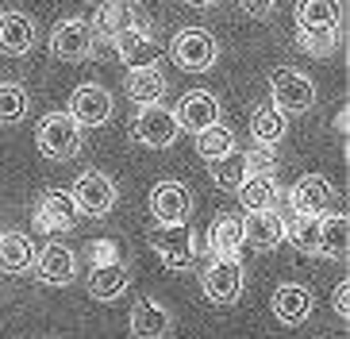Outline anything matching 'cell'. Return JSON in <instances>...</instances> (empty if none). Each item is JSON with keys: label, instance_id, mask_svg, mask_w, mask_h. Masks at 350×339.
Instances as JSON below:
<instances>
[{"label": "cell", "instance_id": "37", "mask_svg": "<svg viewBox=\"0 0 350 339\" xmlns=\"http://www.w3.org/2000/svg\"><path fill=\"white\" fill-rule=\"evenodd\" d=\"M185 4H193V8H208V4H216V0H185Z\"/></svg>", "mask_w": 350, "mask_h": 339}, {"label": "cell", "instance_id": "28", "mask_svg": "<svg viewBox=\"0 0 350 339\" xmlns=\"http://www.w3.org/2000/svg\"><path fill=\"white\" fill-rule=\"evenodd\" d=\"M339 0H300L297 4V31L312 27H339Z\"/></svg>", "mask_w": 350, "mask_h": 339}, {"label": "cell", "instance_id": "11", "mask_svg": "<svg viewBox=\"0 0 350 339\" xmlns=\"http://www.w3.org/2000/svg\"><path fill=\"white\" fill-rule=\"evenodd\" d=\"M96 39L89 20H62L58 27L51 31V54L58 62H85L93 54Z\"/></svg>", "mask_w": 350, "mask_h": 339}, {"label": "cell", "instance_id": "31", "mask_svg": "<svg viewBox=\"0 0 350 339\" xmlns=\"http://www.w3.org/2000/svg\"><path fill=\"white\" fill-rule=\"evenodd\" d=\"M247 177H250V170H247V154L243 151H231V154H224V158L212 162V181L219 189H239Z\"/></svg>", "mask_w": 350, "mask_h": 339}, {"label": "cell", "instance_id": "8", "mask_svg": "<svg viewBox=\"0 0 350 339\" xmlns=\"http://www.w3.org/2000/svg\"><path fill=\"white\" fill-rule=\"evenodd\" d=\"M150 216H154L158 227L189 224V216H193V193L181 181H158L150 189Z\"/></svg>", "mask_w": 350, "mask_h": 339}, {"label": "cell", "instance_id": "13", "mask_svg": "<svg viewBox=\"0 0 350 339\" xmlns=\"http://www.w3.org/2000/svg\"><path fill=\"white\" fill-rule=\"evenodd\" d=\"M70 116L77 120V127H100L112 120V92L104 85H77L70 92Z\"/></svg>", "mask_w": 350, "mask_h": 339}, {"label": "cell", "instance_id": "2", "mask_svg": "<svg viewBox=\"0 0 350 339\" xmlns=\"http://www.w3.org/2000/svg\"><path fill=\"white\" fill-rule=\"evenodd\" d=\"M35 143L39 151L51 158V162H70L73 154L81 151V127L70 112H51L42 116L39 131H35Z\"/></svg>", "mask_w": 350, "mask_h": 339}, {"label": "cell", "instance_id": "25", "mask_svg": "<svg viewBox=\"0 0 350 339\" xmlns=\"http://www.w3.org/2000/svg\"><path fill=\"white\" fill-rule=\"evenodd\" d=\"M239 193V205L247 208V212H262V208H278V201H281V189H278V181L273 177H266V174H250L247 181L235 189Z\"/></svg>", "mask_w": 350, "mask_h": 339}, {"label": "cell", "instance_id": "34", "mask_svg": "<svg viewBox=\"0 0 350 339\" xmlns=\"http://www.w3.org/2000/svg\"><path fill=\"white\" fill-rule=\"evenodd\" d=\"M247 170L250 174L273 177V170H278V154H273V147H258L254 143V151H247Z\"/></svg>", "mask_w": 350, "mask_h": 339}, {"label": "cell", "instance_id": "24", "mask_svg": "<svg viewBox=\"0 0 350 339\" xmlns=\"http://www.w3.org/2000/svg\"><path fill=\"white\" fill-rule=\"evenodd\" d=\"M127 97H131L139 108L146 104H162L165 97V77L158 66H143V70H127Z\"/></svg>", "mask_w": 350, "mask_h": 339}, {"label": "cell", "instance_id": "5", "mask_svg": "<svg viewBox=\"0 0 350 339\" xmlns=\"http://www.w3.org/2000/svg\"><path fill=\"white\" fill-rule=\"evenodd\" d=\"M70 201H73V208H77V216L100 220V216H108L116 208V181L108 174H100V170H89V174H81L73 181Z\"/></svg>", "mask_w": 350, "mask_h": 339}, {"label": "cell", "instance_id": "17", "mask_svg": "<svg viewBox=\"0 0 350 339\" xmlns=\"http://www.w3.org/2000/svg\"><path fill=\"white\" fill-rule=\"evenodd\" d=\"M243 239L254 251H273L285 239V216L278 208H262V212H247L243 220Z\"/></svg>", "mask_w": 350, "mask_h": 339}, {"label": "cell", "instance_id": "3", "mask_svg": "<svg viewBox=\"0 0 350 339\" xmlns=\"http://www.w3.org/2000/svg\"><path fill=\"white\" fill-rule=\"evenodd\" d=\"M170 54H174V62L181 66V70L189 73H204L216 66L219 58V47H216V35L204 27H185L177 31L174 42H170Z\"/></svg>", "mask_w": 350, "mask_h": 339}, {"label": "cell", "instance_id": "15", "mask_svg": "<svg viewBox=\"0 0 350 339\" xmlns=\"http://www.w3.org/2000/svg\"><path fill=\"white\" fill-rule=\"evenodd\" d=\"M177 120L170 108H162V104H146L143 112L135 116V139L143 147H154V151H162V147H170L177 139Z\"/></svg>", "mask_w": 350, "mask_h": 339}, {"label": "cell", "instance_id": "23", "mask_svg": "<svg viewBox=\"0 0 350 339\" xmlns=\"http://www.w3.org/2000/svg\"><path fill=\"white\" fill-rule=\"evenodd\" d=\"M350 251V224L342 212H323L319 216V255L331 262H342Z\"/></svg>", "mask_w": 350, "mask_h": 339}, {"label": "cell", "instance_id": "32", "mask_svg": "<svg viewBox=\"0 0 350 339\" xmlns=\"http://www.w3.org/2000/svg\"><path fill=\"white\" fill-rule=\"evenodd\" d=\"M27 108H31V97H27L23 85L16 81L0 85V123H20L27 116Z\"/></svg>", "mask_w": 350, "mask_h": 339}, {"label": "cell", "instance_id": "9", "mask_svg": "<svg viewBox=\"0 0 350 339\" xmlns=\"http://www.w3.org/2000/svg\"><path fill=\"white\" fill-rule=\"evenodd\" d=\"M146 243L162 255V262L170 270H189L193 266V258H196V236L189 231V224L154 227V231L146 236Z\"/></svg>", "mask_w": 350, "mask_h": 339}, {"label": "cell", "instance_id": "33", "mask_svg": "<svg viewBox=\"0 0 350 339\" xmlns=\"http://www.w3.org/2000/svg\"><path fill=\"white\" fill-rule=\"evenodd\" d=\"M297 47L304 54H319L327 58L339 47V27H312V31H297Z\"/></svg>", "mask_w": 350, "mask_h": 339}, {"label": "cell", "instance_id": "18", "mask_svg": "<svg viewBox=\"0 0 350 339\" xmlns=\"http://www.w3.org/2000/svg\"><path fill=\"white\" fill-rule=\"evenodd\" d=\"M131 336L135 339H165L170 336V308L165 305H158V301H150V297H139L131 305Z\"/></svg>", "mask_w": 350, "mask_h": 339}, {"label": "cell", "instance_id": "20", "mask_svg": "<svg viewBox=\"0 0 350 339\" xmlns=\"http://www.w3.org/2000/svg\"><path fill=\"white\" fill-rule=\"evenodd\" d=\"M312 312V293L308 286H300V281H285V286H278V293H273V316L281 320V324H304Z\"/></svg>", "mask_w": 350, "mask_h": 339}, {"label": "cell", "instance_id": "22", "mask_svg": "<svg viewBox=\"0 0 350 339\" xmlns=\"http://www.w3.org/2000/svg\"><path fill=\"white\" fill-rule=\"evenodd\" d=\"M127 286H131V270H127L124 262H100V266L89 274V297H93V301L124 297Z\"/></svg>", "mask_w": 350, "mask_h": 339}, {"label": "cell", "instance_id": "12", "mask_svg": "<svg viewBox=\"0 0 350 339\" xmlns=\"http://www.w3.org/2000/svg\"><path fill=\"white\" fill-rule=\"evenodd\" d=\"M288 205H293L297 216H316L319 220V216L331 212V205H335V185L323 174H304L288 189Z\"/></svg>", "mask_w": 350, "mask_h": 339}, {"label": "cell", "instance_id": "38", "mask_svg": "<svg viewBox=\"0 0 350 339\" xmlns=\"http://www.w3.org/2000/svg\"><path fill=\"white\" fill-rule=\"evenodd\" d=\"M0 236H4V231H0Z\"/></svg>", "mask_w": 350, "mask_h": 339}, {"label": "cell", "instance_id": "4", "mask_svg": "<svg viewBox=\"0 0 350 339\" xmlns=\"http://www.w3.org/2000/svg\"><path fill=\"white\" fill-rule=\"evenodd\" d=\"M89 27H93V39L112 42L124 27H154V23H150V16H146V8L139 0H104L93 12Z\"/></svg>", "mask_w": 350, "mask_h": 339}, {"label": "cell", "instance_id": "7", "mask_svg": "<svg viewBox=\"0 0 350 339\" xmlns=\"http://www.w3.org/2000/svg\"><path fill=\"white\" fill-rule=\"evenodd\" d=\"M112 54H116V62H124L127 70H143V66L158 62L162 42H158L154 27H124L112 39Z\"/></svg>", "mask_w": 350, "mask_h": 339}, {"label": "cell", "instance_id": "30", "mask_svg": "<svg viewBox=\"0 0 350 339\" xmlns=\"http://www.w3.org/2000/svg\"><path fill=\"white\" fill-rule=\"evenodd\" d=\"M235 151V135H231V127H224V123H212V127H204V131L196 135V154L204 158V162H216V158H224V154Z\"/></svg>", "mask_w": 350, "mask_h": 339}, {"label": "cell", "instance_id": "29", "mask_svg": "<svg viewBox=\"0 0 350 339\" xmlns=\"http://www.w3.org/2000/svg\"><path fill=\"white\" fill-rule=\"evenodd\" d=\"M285 243L297 247L300 255H319V220L293 212L285 220Z\"/></svg>", "mask_w": 350, "mask_h": 339}, {"label": "cell", "instance_id": "21", "mask_svg": "<svg viewBox=\"0 0 350 339\" xmlns=\"http://www.w3.org/2000/svg\"><path fill=\"white\" fill-rule=\"evenodd\" d=\"M208 247H212L216 258H239V251L247 247V239H243V220L219 212L212 220V227H208Z\"/></svg>", "mask_w": 350, "mask_h": 339}, {"label": "cell", "instance_id": "26", "mask_svg": "<svg viewBox=\"0 0 350 339\" xmlns=\"http://www.w3.org/2000/svg\"><path fill=\"white\" fill-rule=\"evenodd\" d=\"M35 266V247L20 231H4L0 236V270L4 274H27Z\"/></svg>", "mask_w": 350, "mask_h": 339}, {"label": "cell", "instance_id": "6", "mask_svg": "<svg viewBox=\"0 0 350 339\" xmlns=\"http://www.w3.org/2000/svg\"><path fill=\"white\" fill-rule=\"evenodd\" d=\"M243 281H247V274H243L239 258H212L200 274V289L212 305H235L243 293Z\"/></svg>", "mask_w": 350, "mask_h": 339}, {"label": "cell", "instance_id": "10", "mask_svg": "<svg viewBox=\"0 0 350 339\" xmlns=\"http://www.w3.org/2000/svg\"><path fill=\"white\" fill-rule=\"evenodd\" d=\"M31 224H35V231H46V236L73 231V224H77V208H73L70 193H66V189H46V193L35 201Z\"/></svg>", "mask_w": 350, "mask_h": 339}, {"label": "cell", "instance_id": "35", "mask_svg": "<svg viewBox=\"0 0 350 339\" xmlns=\"http://www.w3.org/2000/svg\"><path fill=\"white\" fill-rule=\"evenodd\" d=\"M273 4L278 0H239V8L247 12V16H254V20H266L269 12H273Z\"/></svg>", "mask_w": 350, "mask_h": 339}, {"label": "cell", "instance_id": "14", "mask_svg": "<svg viewBox=\"0 0 350 339\" xmlns=\"http://www.w3.org/2000/svg\"><path fill=\"white\" fill-rule=\"evenodd\" d=\"M174 120H177V127H185V131H193V135H200L204 127L219 123V101H216V92H208V89L185 92V97L177 101V108H174Z\"/></svg>", "mask_w": 350, "mask_h": 339}, {"label": "cell", "instance_id": "16", "mask_svg": "<svg viewBox=\"0 0 350 339\" xmlns=\"http://www.w3.org/2000/svg\"><path fill=\"white\" fill-rule=\"evenodd\" d=\"M35 274L42 286H70L77 274V255L66 243H46L35 258Z\"/></svg>", "mask_w": 350, "mask_h": 339}, {"label": "cell", "instance_id": "27", "mask_svg": "<svg viewBox=\"0 0 350 339\" xmlns=\"http://www.w3.org/2000/svg\"><path fill=\"white\" fill-rule=\"evenodd\" d=\"M285 131H288V116H281L273 104H266L250 116V135H254L258 147H278L285 139Z\"/></svg>", "mask_w": 350, "mask_h": 339}, {"label": "cell", "instance_id": "1", "mask_svg": "<svg viewBox=\"0 0 350 339\" xmlns=\"http://www.w3.org/2000/svg\"><path fill=\"white\" fill-rule=\"evenodd\" d=\"M269 97H273V108L281 116H304L316 108V81L304 70L285 66L269 77Z\"/></svg>", "mask_w": 350, "mask_h": 339}, {"label": "cell", "instance_id": "19", "mask_svg": "<svg viewBox=\"0 0 350 339\" xmlns=\"http://www.w3.org/2000/svg\"><path fill=\"white\" fill-rule=\"evenodd\" d=\"M35 47V23L27 12H4L0 16V54L23 58Z\"/></svg>", "mask_w": 350, "mask_h": 339}, {"label": "cell", "instance_id": "36", "mask_svg": "<svg viewBox=\"0 0 350 339\" xmlns=\"http://www.w3.org/2000/svg\"><path fill=\"white\" fill-rule=\"evenodd\" d=\"M335 312H339V316H350V286L347 281H339V286H335Z\"/></svg>", "mask_w": 350, "mask_h": 339}]
</instances>
